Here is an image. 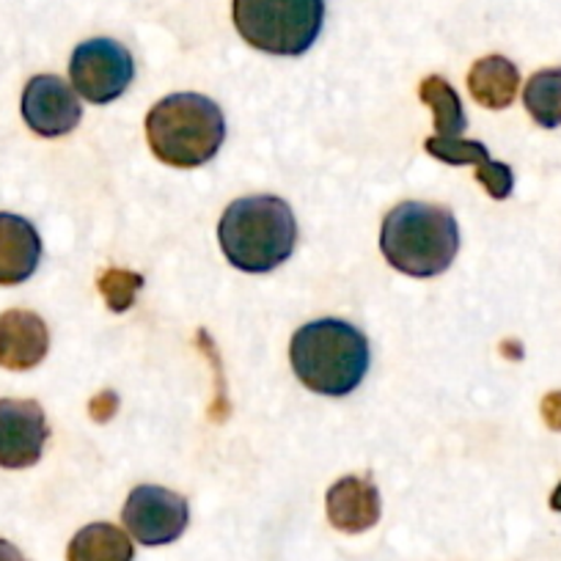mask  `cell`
I'll list each match as a JSON object with an SVG mask.
<instances>
[{
  "mask_svg": "<svg viewBox=\"0 0 561 561\" xmlns=\"http://www.w3.org/2000/svg\"><path fill=\"white\" fill-rule=\"evenodd\" d=\"M382 256L393 270L413 278L446 273L460 251L455 215L438 204L402 202L386 215L380 231Z\"/></svg>",
  "mask_w": 561,
  "mask_h": 561,
  "instance_id": "obj_1",
  "label": "cell"
},
{
  "mask_svg": "<svg viewBox=\"0 0 561 561\" xmlns=\"http://www.w3.org/2000/svg\"><path fill=\"white\" fill-rule=\"evenodd\" d=\"M224 256L242 273H270L287 262L298 242V224L278 196H248L229 204L220 218Z\"/></svg>",
  "mask_w": 561,
  "mask_h": 561,
  "instance_id": "obj_2",
  "label": "cell"
},
{
  "mask_svg": "<svg viewBox=\"0 0 561 561\" xmlns=\"http://www.w3.org/2000/svg\"><path fill=\"white\" fill-rule=\"evenodd\" d=\"M289 360L309 391L344 397L369 371V342L344 320H314L300 328L289 344Z\"/></svg>",
  "mask_w": 561,
  "mask_h": 561,
  "instance_id": "obj_3",
  "label": "cell"
},
{
  "mask_svg": "<svg viewBox=\"0 0 561 561\" xmlns=\"http://www.w3.org/2000/svg\"><path fill=\"white\" fill-rule=\"evenodd\" d=\"M226 118L209 96L171 94L147 116L149 149L171 169H198L224 147Z\"/></svg>",
  "mask_w": 561,
  "mask_h": 561,
  "instance_id": "obj_4",
  "label": "cell"
},
{
  "mask_svg": "<svg viewBox=\"0 0 561 561\" xmlns=\"http://www.w3.org/2000/svg\"><path fill=\"white\" fill-rule=\"evenodd\" d=\"M234 28L270 56H304L325 20V0H234Z\"/></svg>",
  "mask_w": 561,
  "mask_h": 561,
  "instance_id": "obj_5",
  "label": "cell"
},
{
  "mask_svg": "<svg viewBox=\"0 0 561 561\" xmlns=\"http://www.w3.org/2000/svg\"><path fill=\"white\" fill-rule=\"evenodd\" d=\"M69 78L85 102L107 105L127 91L135 78L133 56L113 39H89L75 47Z\"/></svg>",
  "mask_w": 561,
  "mask_h": 561,
  "instance_id": "obj_6",
  "label": "cell"
},
{
  "mask_svg": "<svg viewBox=\"0 0 561 561\" xmlns=\"http://www.w3.org/2000/svg\"><path fill=\"white\" fill-rule=\"evenodd\" d=\"M191 510L187 501L174 490L158 484H140L127 495L122 510V523L140 545L158 548L169 545L185 534Z\"/></svg>",
  "mask_w": 561,
  "mask_h": 561,
  "instance_id": "obj_7",
  "label": "cell"
},
{
  "mask_svg": "<svg viewBox=\"0 0 561 561\" xmlns=\"http://www.w3.org/2000/svg\"><path fill=\"white\" fill-rule=\"evenodd\" d=\"M50 427L34 399H0V468L20 471L39 462Z\"/></svg>",
  "mask_w": 561,
  "mask_h": 561,
  "instance_id": "obj_8",
  "label": "cell"
},
{
  "mask_svg": "<svg viewBox=\"0 0 561 561\" xmlns=\"http://www.w3.org/2000/svg\"><path fill=\"white\" fill-rule=\"evenodd\" d=\"M83 107L72 85L56 75H36L23 91V118L42 138H58L80 124Z\"/></svg>",
  "mask_w": 561,
  "mask_h": 561,
  "instance_id": "obj_9",
  "label": "cell"
},
{
  "mask_svg": "<svg viewBox=\"0 0 561 561\" xmlns=\"http://www.w3.org/2000/svg\"><path fill=\"white\" fill-rule=\"evenodd\" d=\"M47 350H50V333L39 314L25 309L0 314V366L3 369H34L45 360Z\"/></svg>",
  "mask_w": 561,
  "mask_h": 561,
  "instance_id": "obj_10",
  "label": "cell"
},
{
  "mask_svg": "<svg viewBox=\"0 0 561 561\" xmlns=\"http://www.w3.org/2000/svg\"><path fill=\"white\" fill-rule=\"evenodd\" d=\"M424 149L427 154H433L435 160L449 165H473V174L482 182L484 191L493 198L504 202L510 198L512 187H515V174L506 163H495L490 160L488 147L479 144V140H466V138H427L424 140Z\"/></svg>",
  "mask_w": 561,
  "mask_h": 561,
  "instance_id": "obj_11",
  "label": "cell"
},
{
  "mask_svg": "<svg viewBox=\"0 0 561 561\" xmlns=\"http://www.w3.org/2000/svg\"><path fill=\"white\" fill-rule=\"evenodd\" d=\"M42 259L39 231L23 215L0 213V287L23 284Z\"/></svg>",
  "mask_w": 561,
  "mask_h": 561,
  "instance_id": "obj_12",
  "label": "cell"
},
{
  "mask_svg": "<svg viewBox=\"0 0 561 561\" xmlns=\"http://www.w3.org/2000/svg\"><path fill=\"white\" fill-rule=\"evenodd\" d=\"M328 520L344 534L369 531L380 520V493L369 479L344 477L328 490Z\"/></svg>",
  "mask_w": 561,
  "mask_h": 561,
  "instance_id": "obj_13",
  "label": "cell"
},
{
  "mask_svg": "<svg viewBox=\"0 0 561 561\" xmlns=\"http://www.w3.org/2000/svg\"><path fill=\"white\" fill-rule=\"evenodd\" d=\"M517 89H520V75L517 67L504 56L479 58L468 72V91L473 100L490 111H504L515 102Z\"/></svg>",
  "mask_w": 561,
  "mask_h": 561,
  "instance_id": "obj_14",
  "label": "cell"
},
{
  "mask_svg": "<svg viewBox=\"0 0 561 561\" xmlns=\"http://www.w3.org/2000/svg\"><path fill=\"white\" fill-rule=\"evenodd\" d=\"M135 548L127 531L111 523L80 528L67 548V561H133Z\"/></svg>",
  "mask_w": 561,
  "mask_h": 561,
  "instance_id": "obj_15",
  "label": "cell"
},
{
  "mask_svg": "<svg viewBox=\"0 0 561 561\" xmlns=\"http://www.w3.org/2000/svg\"><path fill=\"white\" fill-rule=\"evenodd\" d=\"M419 96L433 111L438 138H462V133L468 127V118L466 111H462L460 96L451 89L449 80L440 78V75H430V78L421 80Z\"/></svg>",
  "mask_w": 561,
  "mask_h": 561,
  "instance_id": "obj_16",
  "label": "cell"
},
{
  "mask_svg": "<svg viewBox=\"0 0 561 561\" xmlns=\"http://www.w3.org/2000/svg\"><path fill=\"white\" fill-rule=\"evenodd\" d=\"M523 105L539 127H561V69H542L531 75L523 89Z\"/></svg>",
  "mask_w": 561,
  "mask_h": 561,
  "instance_id": "obj_17",
  "label": "cell"
},
{
  "mask_svg": "<svg viewBox=\"0 0 561 561\" xmlns=\"http://www.w3.org/2000/svg\"><path fill=\"white\" fill-rule=\"evenodd\" d=\"M96 287H100L107 309L122 314V311H127L129 306L135 304V295L144 287V275L133 273V270L111 267L100 275V284H96Z\"/></svg>",
  "mask_w": 561,
  "mask_h": 561,
  "instance_id": "obj_18",
  "label": "cell"
},
{
  "mask_svg": "<svg viewBox=\"0 0 561 561\" xmlns=\"http://www.w3.org/2000/svg\"><path fill=\"white\" fill-rule=\"evenodd\" d=\"M116 408H118V397L113 391L96 393V397L91 399V404H89L94 421H107L113 413H116Z\"/></svg>",
  "mask_w": 561,
  "mask_h": 561,
  "instance_id": "obj_19",
  "label": "cell"
},
{
  "mask_svg": "<svg viewBox=\"0 0 561 561\" xmlns=\"http://www.w3.org/2000/svg\"><path fill=\"white\" fill-rule=\"evenodd\" d=\"M542 419L553 433H561V391H550L542 399Z\"/></svg>",
  "mask_w": 561,
  "mask_h": 561,
  "instance_id": "obj_20",
  "label": "cell"
},
{
  "mask_svg": "<svg viewBox=\"0 0 561 561\" xmlns=\"http://www.w3.org/2000/svg\"><path fill=\"white\" fill-rule=\"evenodd\" d=\"M0 561H28V559L20 553L18 545L7 542V539H0Z\"/></svg>",
  "mask_w": 561,
  "mask_h": 561,
  "instance_id": "obj_21",
  "label": "cell"
},
{
  "mask_svg": "<svg viewBox=\"0 0 561 561\" xmlns=\"http://www.w3.org/2000/svg\"><path fill=\"white\" fill-rule=\"evenodd\" d=\"M550 510L561 512V484L553 490V495H550Z\"/></svg>",
  "mask_w": 561,
  "mask_h": 561,
  "instance_id": "obj_22",
  "label": "cell"
}]
</instances>
